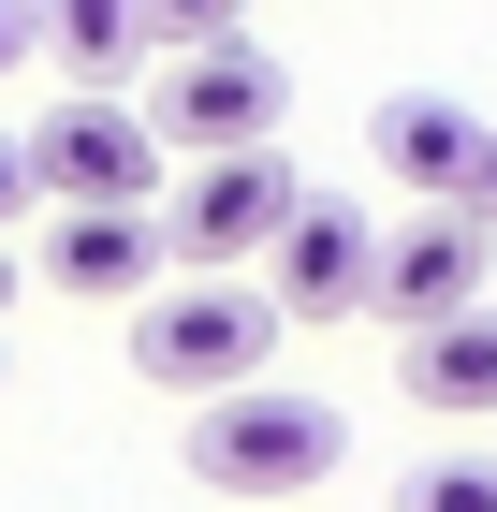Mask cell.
<instances>
[{"label": "cell", "instance_id": "11", "mask_svg": "<svg viewBox=\"0 0 497 512\" xmlns=\"http://www.w3.org/2000/svg\"><path fill=\"white\" fill-rule=\"evenodd\" d=\"M30 44H44L74 88H117L147 30H132V0H30Z\"/></svg>", "mask_w": 497, "mask_h": 512}, {"label": "cell", "instance_id": "1", "mask_svg": "<svg viewBox=\"0 0 497 512\" xmlns=\"http://www.w3.org/2000/svg\"><path fill=\"white\" fill-rule=\"evenodd\" d=\"M278 293L249 264H191L176 293H132V381L161 395H234V381H264L278 366Z\"/></svg>", "mask_w": 497, "mask_h": 512}, {"label": "cell", "instance_id": "4", "mask_svg": "<svg viewBox=\"0 0 497 512\" xmlns=\"http://www.w3.org/2000/svg\"><path fill=\"white\" fill-rule=\"evenodd\" d=\"M293 205H307V176L278 147H220V161H191V176L161 191V249H176V264H264Z\"/></svg>", "mask_w": 497, "mask_h": 512}, {"label": "cell", "instance_id": "14", "mask_svg": "<svg viewBox=\"0 0 497 512\" xmlns=\"http://www.w3.org/2000/svg\"><path fill=\"white\" fill-rule=\"evenodd\" d=\"M454 205H468V220H483V235H497V118H483V147H468V176H454Z\"/></svg>", "mask_w": 497, "mask_h": 512}, {"label": "cell", "instance_id": "12", "mask_svg": "<svg viewBox=\"0 0 497 512\" xmlns=\"http://www.w3.org/2000/svg\"><path fill=\"white\" fill-rule=\"evenodd\" d=\"M395 512H497V454H424L395 483Z\"/></svg>", "mask_w": 497, "mask_h": 512}, {"label": "cell", "instance_id": "5", "mask_svg": "<svg viewBox=\"0 0 497 512\" xmlns=\"http://www.w3.org/2000/svg\"><path fill=\"white\" fill-rule=\"evenodd\" d=\"M278 103H293V74H278L249 30H220V44H191V59L147 88V132H161V147H191V161H220V147H264Z\"/></svg>", "mask_w": 497, "mask_h": 512}, {"label": "cell", "instance_id": "7", "mask_svg": "<svg viewBox=\"0 0 497 512\" xmlns=\"http://www.w3.org/2000/svg\"><path fill=\"white\" fill-rule=\"evenodd\" d=\"M483 220H468V205H424V220H395L381 235V278H366V308L395 322V337H410V322H454V308H483Z\"/></svg>", "mask_w": 497, "mask_h": 512}, {"label": "cell", "instance_id": "15", "mask_svg": "<svg viewBox=\"0 0 497 512\" xmlns=\"http://www.w3.org/2000/svg\"><path fill=\"white\" fill-rule=\"evenodd\" d=\"M30 205H44V191H30V147H15V132H0V235H15V220H30Z\"/></svg>", "mask_w": 497, "mask_h": 512}, {"label": "cell", "instance_id": "9", "mask_svg": "<svg viewBox=\"0 0 497 512\" xmlns=\"http://www.w3.org/2000/svg\"><path fill=\"white\" fill-rule=\"evenodd\" d=\"M468 147H483V103H454V88H395L381 118H366V161H381L395 191H424V205H454Z\"/></svg>", "mask_w": 497, "mask_h": 512}, {"label": "cell", "instance_id": "13", "mask_svg": "<svg viewBox=\"0 0 497 512\" xmlns=\"http://www.w3.org/2000/svg\"><path fill=\"white\" fill-rule=\"evenodd\" d=\"M132 30H147V44H176V59H191V44H220V30H249V0H132Z\"/></svg>", "mask_w": 497, "mask_h": 512}, {"label": "cell", "instance_id": "8", "mask_svg": "<svg viewBox=\"0 0 497 512\" xmlns=\"http://www.w3.org/2000/svg\"><path fill=\"white\" fill-rule=\"evenodd\" d=\"M161 205H59L44 220V278L59 293H88V308H132V293H161Z\"/></svg>", "mask_w": 497, "mask_h": 512}, {"label": "cell", "instance_id": "17", "mask_svg": "<svg viewBox=\"0 0 497 512\" xmlns=\"http://www.w3.org/2000/svg\"><path fill=\"white\" fill-rule=\"evenodd\" d=\"M0 308H15V249H0Z\"/></svg>", "mask_w": 497, "mask_h": 512}, {"label": "cell", "instance_id": "2", "mask_svg": "<svg viewBox=\"0 0 497 512\" xmlns=\"http://www.w3.org/2000/svg\"><path fill=\"white\" fill-rule=\"evenodd\" d=\"M337 454H351V425L322 395H293V381L191 395V469L220 483V498H307V483H337Z\"/></svg>", "mask_w": 497, "mask_h": 512}, {"label": "cell", "instance_id": "10", "mask_svg": "<svg viewBox=\"0 0 497 512\" xmlns=\"http://www.w3.org/2000/svg\"><path fill=\"white\" fill-rule=\"evenodd\" d=\"M395 381H410V410H439V425H497V293L454 308V322H410Z\"/></svg>", "mask_w": 497, "mask_h": 512}, {"label": "cell", "instance_id": "3", "mask_svg": "<svg viewBox=\"0 0 497 512\" xmlns=\"http://www.w3.org/2000/svg\"><path fill=\"white\" fill-rule=\"evenodd\" d=\"M15 147H30L44 205H161V132H147L132 88H59Z\"/></svg>", "mask_w": 497, "mask_h": 512}, {"label": "cell", "instance_id": "16", "mask_svg": "<svg viewBox=\"0 0 497 512\" xmlns=\"http://www.w3.org/2000/svg\"><path fill=\"white\" fill-rule=\"evenodd\" d=\"M15 59H30V0H0V74H15Z\"/></svg>", "mask_w": 497, "mask_h": 512}, {"label": "cell", "instance_id": "6", "mask_svg": "<svg viewBox=\"0 0 497 512\" xmlns=\"http://www.w3.org/2000/svg\"><path fill=\"white\" fill-rule=\"evenodd\" d=\"M366 278H381V220L337 205V191H307L293 220H278V249H264L278 322H366Z\"/></svg>", "mask_w": 497, "mask_h": 512}]
</instances>
